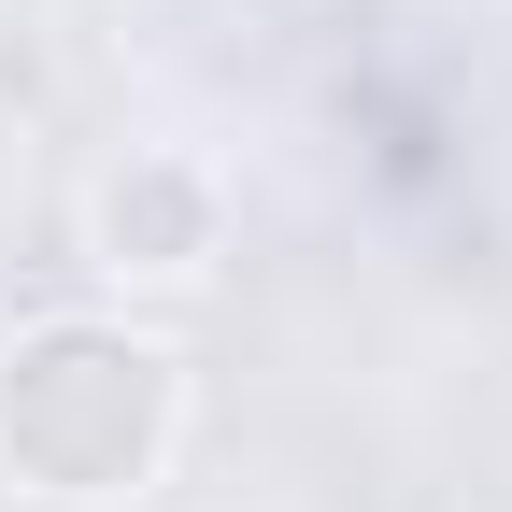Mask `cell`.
I'll list each match as a JSON object with an SVG mask.
<instances>
[{"mask_svg": "<svg viewBox=\"0 0 512 512\" xmlns=\"http://www.w3.org/2000/svg\"><path fill=\"white\" fill-rule=\"evenodd\" d=\"M171 441V356L57 313L0 356V456H15L43 498H128Z\"/></svg>", "mask_w": 512, "mask_h": 512, "instance_id": "1", "label": "cell"}, {"mask_svg": "<svg viewBox=\"0 0 512 512\" xmlns=\"http://www.w3.org/2000/svg\"><path fill=\"white\" fill-rule=\"evenodd\" d=\"M100 228H114V256H143V271H200V242H214V200L185 171H128L114 200H100Z\"/></svg>", "mask_w": 512, "mask_h": 512, "instance_id": "2", "label": "cell"}]
</instances>
